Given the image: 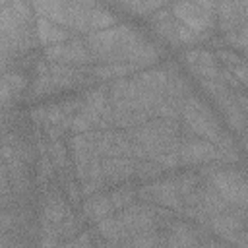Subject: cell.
<instances>
[{
  "label": "cell",
  "mask_w": 248,
  "mask_h": 248,
  "mask_svg": "<svg viewBox=\"0 0 248 248\" xmlns=\"http://www.w3.org/2000/svg\"><path fill=\"white\" fill-rule=\"evenodd\" d=\"M202 174L229 205L248 211V176L242 170L213 163L203 167Z\"/></svg>",
  "instance_id": "277c9868"
},
{
  "label": "cell",
  "mask_w": 248,
  "mask_h": 248,
  "mask_svg": "<svg viewBox=\"0 0 248 248\" xmlns=\"http://www.w3.org/2000/svg\"><path fill=\"white\" fill-rule=\"evenodd\" d=\"M108 194H110V200H112L116 211H122L124 207H128V205H132V203L136 202V198H138V188L126 182V184H122V186L110 188Z\"/></svg>",
  "instance_id": "d4e9b609"
},
{
  "label": "cell",
  "mask_w": 248,
  "mask_h": 248,
  "mask_svg": "<svg viewBox=\"0 0 248 248\" xmlns=\"http://www.w3.org/2000/svg\"><path fill=\"white\" fill-rule=\"evenodd\" d=\"M85 45L99 64L126 62L136 66L140 72L153 68L163 50L151 39H147L138 27L130 23H118L114 27L85 35Z\"/></svg>",
  "instance_id": "6da1fadb"
},
{
  "label": "cell",
  "mask_w": 248,
  "mask_h": 248,
  "mask_svg": "<svg viewBox=\"0 0 248 248\" xmlns=\"http://www.w3.org/2000/svg\"><path fill=\"white\" fill-rule=\"evenodd\" d=\"M138 159L134 157H105L103 159V174L108 186H120L128 180L136 178Z\"/></svg>",
  "instance_id": "2e32d148"
},
{
  "label": "cell",
  "mask_w": 248,
  "mask_h": 248,
  "mask_svg": "<svg viewBox=\"0 0 248 248\" xmlns=\"http://www.w3.org/2000/svg\"><path fill=\"white\" fill-rule=\"evenodd\" d=\"M161 167L157 165V163H153V161H147V159H143V161H140L138 159V167H136V178L140 180V182H151V180H157V178H161Z\"/></svg>",
  "instance_id": "83f0119b"
},
{
  "label": "cell",
  "mask_w": 248,
  "mask_h": 248,
  "mask_svg": "<svg viewBox=\"0 0 248 248\" xmlns=\"http://www.w3.org/2000/svg\"><path fill=\"white\" fill-rule=\"evenodd\" d=\"M234 246H236V248H248V225H246V229L240 232V236L236 238Z\"/></svg>",
  "instance_id": "1f68e13d"
},
{
  "label": "cell",
  "mask_w": 248,
  "mask_h": 248,
  "mask_svg": "<svg viewBox=\"0 0 248 248\" xmlns=\"http://www.w3.org/2000/svg\"><path fill=\"white\" fill-rule=\"evenodd\" d=\"M167 6V2H118L114 4L116 10H124V12H132L134 16H143L149 17L155 12L163 10Z\"/></svg>",
  "instance_id": "4316f807"
},
{
  "label": "cell",
  "mask_w": 248,
  "mask_h": 248,
  "mask_svg": "<svg viewBox=\"0 0 248 248\" xmlns=\"http://www.w3.org/2000/svg\"><path fill=\"white\" fill-rule=\"evenodd\" d=\"M138 198L141 202L170 209L180 215L184 211V200L178 192L176 176H161L157 180L145 182L143 186H138Z\"/></svg>",
  "instance_id": "52a82bcc"
},
{
  "label": "cell",
  "mask_w": 248,
  "mask_h": 248,
  "mask_svg": "<svg viewBox=\"0 0 248 248\" xmlns=\"http://www.w3.org/2000/svg\"><path fill=\"white\" fill-rule=\"evenodd\" d=\"M48 64H50L52 85L56 91L74 89V87H79L87 81L89 72H85L83 68H76V66H68V64H56V62H48Z\"/></svg>",
  "instance_id": "ac0fdd59"
},
{
  "label": "cell",
  "mask_w": 248,
  "mask_h": 248,
  "mask_svg": "<svg viewBox=\"0 0 248 248\" xmlns=\"http://www.w3.org/2000/svg\"><path fill=\"white\" fill-rule=\"evenodd\" d=\"M227 70L232 74V78L236 79V83H242L244 87H248V62L240 60L238 64H234V66H229Z\"/></svg>",
  "instance_id": "4dcf8cb0"
},
{
  "label": "cell",
  "mask_w": 248,
  "mask_h": 248,
  "mask_svg": "<svg viewBox=\"0 0 248 248\" xmlns=\"http://www.w3.org/2000/svg\"><path fill=\"white\" fill-rule=\"evenodd\" d=\"M147 19H149V25H151V29L155 31L157 37H161L165 43L178 45V41H176V25H178V21L174 19L169 4L163 10H159L153 16H149Z\"/></svg>",
  "instance_id": "7402d4cb"
},
{
  "label": "cell",
  "mask_w": 248,
  "mask_h": 248,
  "mask_svg": "<svg viewBox=\"0 0 248 248\" xmlns=\"http://www.w3.org/2000/svg\"><path fill=\"white\" fill-rule=\"evenodd\" d=\"M70 207L64 196L58 190H46L41 200V227L56 229L60 232V225L68 215Z\"/></svg>",
  "instance_id": "9a60e30c"
},
{
  "label": "cell",
  "mask_w": 248,
  "mask_h": 248,
  "mask_svg": "<svg viewBox=\"0 0 248 248\" xmlns=\"http://www.w3.org/2000/svg\"><path fill=\"white\" fill-rule=\"evenodd\" d=\"M52 248H64V244L60 242V244H56V246H52Z\"/></svg>",
  "instance_id": "e575fe53"
},
{
  "label": "cell",
  "mask_w": 248,
  "mask_h": 248,
  "mask_svg": "<svg viewBox=\"0 0 248 248\" xmlns=\"http://www.w3.org/2000/svg\"><path fill=\"white\" fill-rule=\"evenodd\" d=\"M45 60L56 62V64H68V66H76V68H85L91 62H95V58L91 56V52L85 45V39H78V37H72L70 41H66L62 45L45 48Z\"/></svg>",
  "instance_id": "9c48e42d"
},
{
  "label": "cell",
  "mask_w": 248,
  "mask_h": 248,
  "mask_svg": "<svg viewBox=\"0 0 248 248\" xmlns=\"http://www.w3.org/2000/svg\"><path fill=\"white\" fill-rule=\"evenodd\" d=\"M35 33H37V41L39 45H43L45 48L54 46V45H62L66 41L72 39V33L68 29H64L62 25L46 19V17H35Z\"/></svg>",
  "instance_id": "d6986e66"
},
{
  "label": "cell",
  "mask_w": 248,
  "mask_h": 248,
  "mask_svg": "<svg viewBox=\"0 0 248 248\" xmlns=\"http://www.w3.org/2000/svg\"><path fill=\"white\" fill-rule=\"evenodd\" d=\"M205 37H202L200 33H196V31H192L190 27H186V25H182L180 21H178V25H176V41H178V45H186V46H192V45H198V43H202Z\"/></svg>",
  "instance_id": "f546056e"
},
{
  "label": "cell",
  "mask_w": 248,
  "mask_h": 248,
  "mask_svg": "<svg viewBox=\"0 0 248 248\" xmlns=\"http://www.w3.org/2000/svg\"><path fill=\"white\" fill-rule=\"evenodd\" d=\"M178 157L182 167H207L217 163L219 151L211 141L192 136V138H182L178 147Z\"/></svg>",
  "instance_id": "7c38bea8"
},
{
  "label": "cell",
  "mask_w": 248,
  "mask_h": 248,
  "mask_svg": "<svg viewBox=\"0 0 248 248\" xmlns=\"http://www.w3.org/2000/svg\"><path fill=\"white\" fill-rule=\"evenodd\" d=\"M27 87V78L17 70H4L2 76V103L8 105L10 99H16Z\"/></svg>",
  "instance_id": "cb8c5ba5"
},
{
  "label": "cell",
  "mask_w": 248,
  "mask_h": 248,
  "mask_svg": "<svg viewBox=\"0 0 248 248\" xmlns=\"http://www.w3.org/2000/svg\"><path fill=\"white\" fill-rule=\"evenodd\" d=\"M79 234V219L74 215V211L70 209L68 215L64 217L62 225H60V236L66 238V240H72Z\"/></svg>",
  "instance_id": "f1b7e54d"
},
{
  "label": "cell",
  "mask_w": 248,
  "mask_h": 248,
  "mask_svg": "<svg viewBox=\"0 0 248 248\" xmlns=\"http://www.w3.org/2000/svg\"><path fill=\"white\" fill-rule=\"evenodd\" d=\"M134 157L143 161H155L169 153H178L182 132L178 120L151 118L149 122L130 130Z\"/></svg>",
  "instance_id": "7a4b0ae2"
},
{
  "label": "cell",
  "mask_w": 248,
  "mask_h": 248,
  "mask_svg": "<svg viewBox=\"0 0 248 248\" xmlns=\"http://www.w3.org/2000/svg\"><path fill=\"white\" fill-rule=\"evenodd\" d=\"M215 103H217V107L221 108V112H223V116H225V120H227V124H229V128H231L232 132L240 134V136L246 134L248 118L244 116L242 108L238 107L236 97H234L232 93H227V95H223L221 99H217Z\"/></svg>",
  "instance_id": "44dd1931"
},
{
  "label": "cell",
  "mask_w": 248,
  "mask_h": 248,
  "mask_svg": "<svg viewBox=\"0 0 248 248\" xmlns=\"http://www.w3.org/2000/svg\"><path fill=\"white\" fill-rule=\"evenodd\" d=\"M107 248H126V244H116V246H107Z\"/></svg>",
  "instance_id": "d6a6232c"
},
{
  "label": "cell",
  "mask_w": 248,
  "mask_h": 248,
  "mask_svg": "<svg viewBox=\"0 0 248 248\" xmlns=\"http://www.w3.org/2000/svg\"><path fill=\"white\" fill-rule=\"evenodd\" d=\"M205 240H207V238H205ZM205 240H203V242H202V244H200L198 248H207V246H205Z\"/></svg>",
  "instance_id": "836d02e7"
},
{
  "label": "cell",
  "mask_w": 248,
  "mask_h": 248,
  "mask_svg": "<svg viewBox=\"0 0 248 248\" xmlns=\"http://www.w3.org/2000/svg\"><path fill=\"white\" fill-rule=\"evenodd\" d=\"M205 229L192 225L182 219H172L167 229H163L161 248H198L205 240Z\"/></svg>",
  "instance_id": "30bf717a"
},
{
  "label": "cell",
  "mask_w": 248,
  "mask_h": 248,
  "mask_svg": "<svg viewBox=\"0 0 248 248\" xmlns=\"http://www.w3.org/2000/svg\"><path fill=\"white\" fill-rule=\"evenodd\" d=\"M33 12L39 17H46L68 31L89 35L93 31L91 19L97 2H68V0H39L31 2Z\"/></svg>",
  "instance_id": "3957f363"
},
{
  "label": "cell",
  "mask_w": 248,
  "mask_h": 248,
  "mask_svg": "<svg viewBox=\"0 0 248 248\" xmlns=\"http://www.w3.org/2000/svg\"><path fill=\"white\" fill-rule=\"evenodd\" d=\"M97 151L103 159L105 157H134V145H132L130 132L118 130V128L97 132Z\"/></svg>",
  "instance_id": "5bb4252c"
},
{
  "label": "cell",
  "mask_w": 248,
  "mask_h": 248,
  "mask_svg": "<svg viewBox=\"0 0 248 248\" xmlns=\"http://www.w3.org/2000/svg\"><path fill=\"white\" fill-rule=\"evenodd\" d=\"M81 211H83V215H85L89 221H93V223L97 225L99 221H103V219L114 215L116 207H114V203H112L108 192H97V194L85 198V202L81 203Z\"/></svg>",
  "instance_id": "ffe728a7"
},
{
  "label": "cell",
  "mask_w": 248,
  "mask_h": 248,
  "mask_svg": "<svg viewBox=\"0 0 248 248\" xmlns=\"http://www.w3.org/2000/svg\"><path fill=\"white\" fill-rule=\"evenodd\" d=\"M246 225H248V211L229 205L225 211H221L217 217L211 219L209 231H213L223 242L234 244L240 232L246 229Z\"/></svg>",
  "instance_id": "8fae6325"
},
{
  "label": "cell",
  "mask_w": 248,
  "mask_h": 248,
  "mask_svg": "<svg viewBox=\"0 0 248 248\" xmlns=\"http://www.w3.org/2000/svg\"><path fill=\"white\" fill-rule=\"evenodd\" d=\"M182 62L200 81L221 78V68L217 64V56L207 48H188L182 52Z\"/></svg>",
  "instance_id": "4fadbf2b"
},
{
  "label": "cell",
  "mask_w": 248,
  "mask_h": 248,
  "mask_svg": "<svg viewBox=\"0 0 248 248\" xmlns=\"http://www.w3.org/2000/svg\"><path fill=\"white\" fill-rule=\"evenodd\" d=\"M70 153L74 163V176L81 184L89 176V167L95 157H101L97 151V132L74 134L70 140Z\"/></svg>",
  "instance_id": "ba28073f"
},
{
  "label": "cell",
  "mask_w": 248,
  "mask_h": 248,
  "mask_svg": "<svg viewBox=\"0 0 248 248\" xmlns=\"http://www.w3.org/2000/svg\"><path fill=\"white\" fill-rule=\"evenodd\" d=\"M169 8L176 21H180L182 25L190 27L205 39L217 25V2H172L169 4Z\"/></svg>",
  "instance_id": "8992f818"
},
{
  "label": "cell",
  "mask_w": 248,
  "mask_h": 248,
  "mask_svg": "<svg viewBox=\"0 0 248 248\" xmlns=\"http://www.w3.org/2000/svg\"><path fill=\"white\" fill-rule=\"evenodd\" d=\"M248 21V2H217V25L223 33L236 31Z\"/></svg>",
  "instance_id": "e0dca14e"
},
{
  "label": "cell",
  "mask_w": 248,
  "mask_h": 248,
  "mask_svg": "<svg viewBox=\"0 0 248 248\" xmlns=\"http://www.w3.org/2000/svg\"><path fill=\"white\" fill-rule=\"evenodd\" d=\"M126 248H161L163 246V231H147L130 236L126 242Z\"/></svg>",
  "instance_id": "484cf974"
},
{
  "label": "cell",
  "mask_w": 248,
  "mask_h": 248,
  "mask_svg": "<svg viewBox=\"0 0 248 248\" xmlns=\"http://www.w3.org/2000/svg\"><path fill=\"white\" fill-rule=\"evenodd\" d=\"M95 232H97V236H99L107 246L124 244V242L128 240V232H126V229H124V225H122L118 213H116V215H110V217H107V219H103V221H99V223L95 225Z\"/></svg>",
  "instance_id": "603a6c76"
},
{
  "label": "cell",
  "mask_w": 248,
  "mask_h": 248,
  "mask_svg": "<svg viewBox=\"0 0 248 248\" xmlns=\"http://www.w3.org/2000/svg\"><path fill=\"white\" fill-rule=\"evenodd\" d=\"M182 120H184V126L192 132L194 138L207 140L213 145L227 134L223 130V126L219 124V118L215 116V112L211 110V107L202 97H198L194 93L184 101Z\"/></svg>",
  "instance_id": "5b68a950"
},
{
  "label": "cell",
  "mask_w": 248,
  "mask_h": 248,
  "mask_svg": "<svg viewBox=\"0 0 248 248\" xmlns=\"http://www.w3.org/2000/svg\"><path fill=\"white\" fill-rule=\"evenodd\" d=\"M244 56H246V60H248V48H244Z\"/></svg>",
  "instance_id": "d590c367"
}]
</instances>
